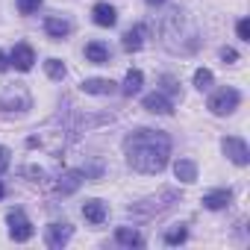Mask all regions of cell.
I'll use <instances>...</instances> for the list:
<instances>
[{"instance_id": "obj_1", "label": "cell", "mask_w": 250, "mask_h": 250, "mask_svg": "<svg viewBox=\"0 0 250 250\" xmlns=\"http://www.w3.org/2000/svg\"><path fill=\"white\" fill-rule=\"evenodd\" d=\"M124 153L133 171L139 174H162L171 156V136L162 130L139 127L124 139Z\"/></svg>"}, {"instance_id": "obj_2", "label": "cell", "mask_w": 250, "mask_h": 250, "mask_svg": "<svg viewBox=\"0 0 250 250\" xmlns=\"http://www.w3.org/2000/svg\"><path fill=\"white\" fill-rule=\"evenodd\" d=\"M27 109H33V94H30V88L21 85V83L6 85L3 94H0V112H6V115L18 112V115H24Z\"/></svg>"}, {"instance_id": "obj_3", "label": "cell", "mask_w": 250, "mask_h": 250, "mask_svg": "<svg viewBox=\"0 0 250 250\" xmlns=\"http://www.w3.org/2000/svg\"><path fill=\"white\" fill-rule=\"evenodd\" d=\"M177 200V191H162L159 197H147V200H142V203H133L130 206V215H136V218H153V215H159V212H165L171 203Z\"/></svg>"}, {"instance_id": "obj_4", "label": "cell", "mask_w": 250, "mask_h": 250, "mask_svg": "<svg viewBox=\"0 0 250 250\" xmlns=\"http://www.w3.org/2000/svg\"><path fill=\"white\" fill-rule=\"evenodd\" d=\"M238 103H241L238 88L227 85V88H218V91L209 97V112H212V115H232V112L238 109Z\"/></svg>"}, {"instance_id": "obj_5", "label": "cell", "mask_w": 250, "mask_h": 250, "mask_svg": "<svg viewBox=\"0 0 250 250\" xmlns=\"http://www.w3.org/2000/svg\"><path fill=\"white\" fill-rule=\"evenodd\" d=\"M221 150H224V156H227L229 162H235L238 168H244V165L250 162L247 142H244V139H238V136H227V139L221 142Z\"/></svg>"}, {"instance_id": "obj_6", "label": "cell", "mask_w": 250, "mask_h": 250, "mask_svg": "<svg viewBox=\"0 0 250 250\" xmlns=\"http://www.w3.org/2000/svg\"><path fill=\"white\" fill-rule=\"evenodd\" d=\"M6 221H9V235H12V241H30L33 238V224H30V218L24 215V209H12L9 215H6Z\"/></svg>"}, {"instance_id": "obj_7", "label": "cell", "mask_w": 250, "mask_h": 250, "mask_svg": "<svg viewBox=\"0 0 250 250\" xmlns=\"http://www.w3.org/2000/svg\"><path fill=\"white\" fill-rule=\"evenodd\" d=\"M71 235H74V227L71 224H50L44 229V244L53 247V250H59V247H65L71 241Z\"/></svg>"}, {"instance_id": "obj_8", "label": "cell", "mask_w": 250, "mask_h": 250, "mask_svg": "<svg viewBox=\"0 0 250 250\" xmlns=\"http://www.w3.org/2000/svg\"><path fill=\"white\" fill-rule=\"evenodd\" d=\"M33 62H36V50H33L27 42H18V44L12 47L9 65H15L18 71H30V68H33Z\"/></svg>"}, {"instance_id": "obj_9", "label": "cell", "mask_w": 250, "mask_h": 250, "mask_svg": "<svg viewBox=\"0 0 250 250\" xmlns=\"http://www.w3.org/2000/svg\"><path fill=\"white\" fill-rule=\"evenodd\" d=\"M71 30H74V24L68 21V18H62V15H47L44 18V33L50 36V39H65V36H71Z\"/></svg>"}, {"instance_id": "obj_10", "label": "cell", "mask_w": 250, "mask_h": 250, "mask_svg": "<svg viewBox=\"0 0 250 250\" xmlns=\"http://www.w3.org/2000/svg\"><path fill=\"white\" fill-rule=\"evenodd\" d=\"M85 180V171H62L59 174V183H56V191L59 194H74Z\"/></svg>"}, {"instance_id": "obj_11", "label": "cell", "mask_w": 250, "mask_h": 250, "mask_svg": "<svg viewBox=\"0 0 250 250\" xmlns=\"http://www.w3.org/2000/svg\"><path fill=\"white\" fill-rule=\"evenodd\" d=\"M200 203H203L206 209H212V212H218V209H227V206L232 203V191H229V188H215V191H206Z\"/></svg>"}, {"instance_id": "obj_12", "label": "cell", "mask_w": 250, "mask_h": 250, "mask_svg": "<svg viewBox=\"0 0 250 250\" xmlns=\"http://www.w3.org/2000/svg\"><path fill=\"white\" fill-rule=\"evenodd\" d=\"M142 106H145L147 112H153V115H171V112H174L171 100H168L162 91H153V94H147V97L142 100Z\"/></svg>"}, {"instance_id": "obj_13", "label": "cell", "mask_w": 250, "mask_h": 250, "mask_svg": "<svg viewBox=\"0 0 250 250\" xmlns=\"http://www.w3.org/2000/svg\"><path fill=\"white\" fill-rule=\"evenodd\" d=\"M145 36H147V27L145 24H136L133 30H127L124 33V50L127 53H136V50H142V44H145Z\"/></svg>"}, {"instance_id": "obj_14", "label": "cell", "mask_w": 250, "mask_h": 250, "mask_svg": "<svg viewBox=\"0 0 250 250\" xmlns=\"http://www.w3.org/2000/svg\"><path fill=\"white\" fill-rule=\"evenodd\" d=\"M80 88L85 94H115V83L112 80H103V77H91V80H83Z\"/></svg>"}, {"instance_id": "obj_15", "label": "cell", "mask_w": 250, "mask_h": 250, "mask_svg": "<svg viewBox=\"0 0 250 250\" xmlns=\"http://www.w3.org/2000/svg\"><path fill=\"white\" fill-rule=\"evenodd\" d=\"M109 47L103 44V42H88L85 44V59L91 62V65H109Z\"/></svg>"}, {"instance_id": "obj_16", "label": "cell", "mask_w": 250, "mask_h": 250, "mask_svg": "<svg viewBox=\"0 0 250 250\" xmlns=\"http://www.w3.org/2000/svg\"><path fill=\"white\" fill-rule=\"evenodd\" d=\"M83 215H85V221H91V224H103V221H106V203L97 200V197H91V200L83 203Z\"/></svg>"}, {"instance_id": "obj_17", "label": "cell", "mask_w": 250, "mask_h": 250, "mask_svg": "<svg viewBox=\"0 0 250 250\" xmlns=\"http://www.w3.org/2000/svg\"><path fill=\"white\" fill-rule=\"evenodd\" d=\"M91 15H94V24H97V27H115V21H118V12H115V6H109V3H97V6L91 9Z\"/></svg>"}, {"instance_id": "obj_18", "label": "cell", "mask_w": 250, "mask_h": 250, "mask_svg": "<svg viewBox=\"0 0 250 250\" xmlns=\"http://www.w3.org/2000/svg\"><path fill=\"white\" fill-rule=\"evenodd\" d=\"M115 241L124 244V247H145V238L136 229H130V227H118L115 229Z\"/></svg>"}, {"instance_id": "obj_19", "label": "cell", "mask_w": 250, "mask_h": 250, "mask_svg": "<svg viewBox=\"0 0 250 250\" xmlns=\"http://www.w3.org/2000/svg\"><path fill=\"white\" fill-rule=\"evenodd\" d=\"M174 174H177L180 183H194L197 180V165L191 159H177L174 162Z\"/></svg>"}, {"instance_id": "obj_20", "label": "cell", "mask_w": 250, "mask_h": 250, "mask_svg": "<svg viewBox=\"0 0 250 250\" xmlns=\"http://www.w3.org/2000/svg\"><path fill=\"white\" fill-rule=\"evenodd\" d=\"M142 85H145V74H142V71H127L121 91L127 94V97H133V94H139V91H142Z\"/></svg>"}, {"instance_id": "obj_21", "label": "cell", "mask_w": 250, "mask_h": 250, "mask_svg": "<svg viewBox=\"0 0 250 250\" xmlns=\"http://www.w3.org/2000/svg\"><path fill=\"white\" fill-rule=\"evenodd\" d=\"M188 238V229H186V224H177V227H171L168 232H165V244H183Z\"/></svg>"}, {"instance_id": "obj_22", "label": "cell", "mask_w": 250, "mask_h": 250, "mask_svg": "<svg viewBox=\"0 0 250 250\" xmlns=\"http://www.w3.org/2000/svg\"><path fill=\"white\" fill-rule=\"evenodd\" d=\"M44 71H47L50 80H65V74H68L65 65H62L59 59H47V62H44Z\"/></svg>"}, {"instance_id": "obj_23", "label": "cell", "mask_w": 250, "mask_h": 250, "mask_svg": "<svg viewBox=\"0 0 250 250\" xmlns=\"http://www.w3.org/2000/svg\"><path fill=\"white\" fill-rule=\"evenodd\" d=\"M212 80H215V77H212L209 68H197V71H194V85H197L200 91H206V88L212 85Z\"/></svg>"}, {"instance_id": "obj_24", "label": "cell", "mask_w": 250, "mask_h": 250, "mask_svg": "<svg viewBox=\"0 0 250 250\" xmlns=\"http://www.w3.org/2000/svg\"><path fill=\"white\" fill-rule=\"evenodd\" d=\"M15 3H18V12L21 15H33L42 6V0H15Z\"/></svg>"}, {"instance_id": "obj_25", "label": "cell", "mask_w": 250, "mask_h": 250, "mask_svg": "<svg viewBox=\"0 0 250 250\" xmlns=\"http://www.w3.org/2000/svg\"><path fill=\"white\" fill-rule=\"evenodd\" d=\"M235 30H238V39H241V42H250V21H247V18H241Z\"/></svg>"}, {"instance_id": "obj_26", "label": "cell", "mask_w": 250, "mask_h": 250, "mask_svg": "<svg viewBox=\"0 0 250 250\" xmlns=\"http://www.w3.org/2000/svg\"><path fill=\"white\" fill-rule=\"evenodd\" d=\"M162 85H165V91H168V94H180V85H177V80H174V77H168V74H165V77H162Z\"/></svg>"}, {"instance_id": "obj_27", "label": "cell", "mask_w": 250, "mask_h": 250, "mask_svg": "<svg viewBox=\"0 0 250 250\" xmlns=\"http://www.w3.org/2000/svg\"><path fill=\"white\" fill-rule=\"evenodd\" d=\"M221 59H224L227 65H232V62H238V53H235L232 47H221Z\"/></svg>"}, {"instance_id": "obj_28", "label": "cell", "mask_w": 250, "mask_h": 250, "mask_svg": "<svg viewBox=\"0 0 250 250\" xmlns=\"http://www.w3.org/2000/svg\"><path fill=\"white\" fill-rule=\"evenodd\" d=\"M6 168H9V147L0 145V174H6Z\"/></svg>"}, {"instance_id": "obj_29", "label": "cell", "mask_w": 250, "mask_h": 250, "mask_svg": "<svg viewBox=\"0 0 250 250\" xmlns=\"http://www.w3.org/2000/svg\"><path fill=\"white\" fill-rule=\"evenodd\" d=\"M3 71H9V56L0 50V74H3Z\"/></svg>"}, {"instance_id": "obj_30", "label": "cell", "mask_w": 250, "mask_h": 250, "mask_svg": "<svg viewBox=\"0 0 250 250\" xmlns=\"http://www.w3.org/2000/svg\"><path fill=\"white\" fill-rule=\"evenodd\" d=\"M147 3H150V6H162V3H165V0H147Z\"/></svg>"}, {"instance_id": "obj_31", "label": "cell", "mask_w": 250, "mask_h": 250, "mask_svg": "<svg viewBox=\"0 0 250 250\" xmlns=\"http://www.w3.org/2000/svg\"><path fill=\"white\" fill-rule=\"evenodd\" d=\"M3 194H6V188H3V183H0V197H3Z\"/></svg>"}]
</instances>
